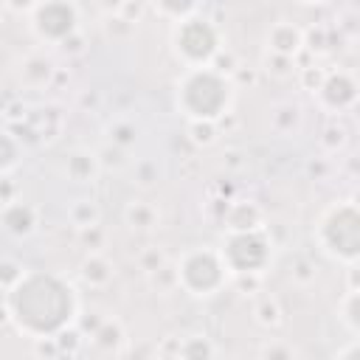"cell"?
<instances>
[{"instance_id":"f1b7e54d","label":"cell","mask_w":360,"mask_h":360,"mask_svg":"<svg viewBox=\"0 0 360 360\" xmlns=\"http://www.w3.org/2000/svg\"><path fill=\"white\" fill-rule=\"evenodd\" d=\"M338 360H357V346H354V343H349V346H346V352H343Z\"/></svg>"},{"instance_id":"cb8c5ba5","label":"cell","mask_w":360,"mask_h":360,"mask_svg":"<svg viewBox=\"0 0 360 360\" xmlns=\"http://www.w3.org/2000/svg\"><path fill=\"white\" fill-rule=\"evenodd\" d=\"M292 68H295V62L287 59V56H278V53H270V56H267V70L276 73V76H290Z\"/></svg>"},{"instance_id":"7402d4cb","label":"cell","mask_w":360,"mask_h":360,"mask_svg":"<svg viewBox=\"0 0 360 360\" xmlns=\"http://www.w3.org/2000/svg\"><path fill=\"white\" fill-rule=\"evenodd\" d=\"M217 138L214 121H191V141L194 143H211Z\"/></svg>"},{"instance_id":"8992f818","label":"cell","mask_w":360,"mask_h":360,"mask_svg":"<svg viewBox=\"0 0 360 360\" xmlns=\"http://www.w3.org/2000/svg\"><path fill=\"white\" fill-rule=\"evenodd\" d=\"M219 256H222L225 270H233L236 276L259 273L267 264V259H270V242L264 239L262 231L231 233Z\"/></svg>"},{"instance_id":"484cf974","label":"cell","mask_w":360,"mask_h":360,"mask_svg":"<svg viewBox=\"0 0 360 360\" xmlns=\"http://www.w3.org/2000/svg\"><path fill=\"white\" fill-rule=\"evenodd\" d=\"M158 267H163V253L160 250H149L146 256H141V270L149 276V273H155Z\"/></svg>"},{"instance_id":"30bf717a","label":"cell","mask_w":360,"mask_h":360,"mask_svg":"<svg viewBox=\"0 0 360 360\" xmlns=\"http://www.w3.org/2000/svg\"><path fill=\"white\" fill-rule=\"evenodd\" d=\"M298 48H301V31L292 22L273 25V31H270V53H278V56L292 59L298 53Z\"/></svg>"},{"instance_id":"ac0fdd59","label":"cell","mask_w":360,"mask_h":360,"mask_svg":"<svg viewBox=\"0 0 360 360\" xmlns=\"http://www.w3.org/2000/svg\"><path fill=\"white\" fill-rule=\"evenodd\" d=\"M278 315H281V309H278L276 298H270V295L259 298V304H256V318H259V323L276 326V323H278Z\"/></svg>"},{"instance_id":"d6986e66","label":"cell","mask_w":360,"mask_h":360,"mask_svg":"<svg viewBox=\"0 0 360 360\" xmlns=\"http://www.w3.org/2000/svg\"><path fill=\"white\" fill-rule=\"evenodd\" d=\"M11 166H17V143L11 135L0 132V172H8Z\"/></svg>"},{"instance_id":"44dd1931","label":"cell","mask_w":360,"mask_h":360,"mask_svg":"<svg viewBox=\"0 0 360 360\" xmlns=\"http://www.w3.org/2000/svg\"><path fill=\"white\" fill-rule=\"evenodd\" d=\"M262 360H295V354H292V349L287 343L270 340V343L262 346Z\"/></svg>"},{"instance_id":"7c38bea8","label":"cell","mask_w":360,"mask_h":360,"mask_svg":"<svg viewBox=\"0 0 360 360\" xmlns=\"http://www.w3.org/2000/svg\"><path fill=\"white\" fill-rule=\"evenodd\" d=\"M82 278H84L87 284H93V287H101V284H107V281L112 278V264H110L104 256L90 253V256L84 259V264H82Z\"/></svg>"},{"instance_id":"8fae6325","label":"cell","mask_w":360,"mask_h":360,"mask_svg":"<svg viewBox=\"0 0 360 360\" xmlns=\"http://www.w3.org/2000/svg\"><path fill=\"white\" fill-rule=\"evenodd\" d=\"M3 225L11 231V233H28L34 228V208L31 205H22V202H8L3 208Z\"/></svg>"},{"instance_id":"83f0119b","label":"cell","mask_w":360,"mask_h":360,"mask_svg":"<svg viewBox=\"0 0 360 360\" xmlns=\"http://www.w3.org/2000/svg\"><path fill=\"white\" fill-rule=\"evenodd\" d=\"M56 346H59V349H68V346L73 349V346H79V335H76V332H62V335L56 338Z\"/></svg>"},{"instance_id":"4fadbf2b","label":"cell","mask_w":360,"mask_h":360,"mask_svg":"<svg viewBox=\"0 0 360 360\" xmlns=\"http://www.w3.org/2000/svg\"><path fill=\"white\" fill-rule=\"evenodd\" d=\"M51 73H53V62L48 56H42V53L28 56L25 65H22V76H25L28 84H45L51 79Z\"/></svg>"},{"instance_id":"52a82bcc","label":"cell","mask_w":360,"mask_h":360,"mask_svg":"<svg viewBox=\"0 0 360 360\" xmlns=\"http://www.w3.org/2000/svg\"><path fill=\"white\" fill-rule=\"evenodd\" d=\"M34 31L48 42H65L76 31V8L68 3L34 6Z\"/></svg>"},{"instance_id":"e0dca14e","label":"cell","mask_w":360,"mask_h":360,"mask_svg":"<svg viewBox=\"0 0 360 360\" xmlns=\"http://www.w3.org/2000/svg\"><path fill=\"white\" fill-rule=\"evenodd\" d=\"M93 169H96V158L87 152H76L68 158V174L73 180H87L93 174Z\"/></svg>"},{"instance_id":"6da1fadb","label":"cell","mask_w":360,"mask_h":360,"mask_svg":"<svg viewBox=\"0 0 360 360\" xmlns=\"http://www.w3.org/2000/svg\"><path fill=\"white\" fill-rule=\"evenodd\" d=\"M8 315L28 335L42 338L59 332L73 315V292L56 276H22L20 284L8 292Z\"/></svg>"},{"instance_id":"277c9868","label":"cell","mask_w":360,"mask_h":360,"mask_svg":"<svg viewBox=\"0 0 360 360\" xmlns=\"http://www.w3.org/2000/svg\"><path fill=\"white\" fill-rule=\"evenodd\" d=\"M177 284H183L194 295H211L225 284V264L222 256L205 248H197L183 256L177 267Z\"/></svg>"},{"instance_id":"ba28073f","label":"cell","mask_w":360,"mask_h":360,"mask_svg":"<svg viewBox=\"0 0 360 360\" xmlns=\"http://www.w3.org/2000/svg\"><path fill=\"white\" fill-rule=\"evenodd\" d=\"M318 90H321L323 104L332 107V110L349 107V104L354 101V96H357V84H354V79H352L349 73H329V76L321 82Z\"/></svg>"},{"instance_id":"d4e9b609","label":"cell","mask_w":360,"mask_h":360,"mask_svg":"<svg viewBox=\"0 0 360 360\" xmlns=\"http://www.w3.org/2000/svg\"><path fill=\"white\" fill-rule=\"evenodd\" d=\"M110 138H112L115 146H127V143L135 141V127H129V124H115V127L110 129Z\"/></svg>"},{"instance_id":"ffe728a7","label":"cell","mask_w":360,"mask_h":360,"mask_svg":"<svg viewBox=\"0 0 360 360\" xmlns=\"http://www.w3.org/2000/svg\"><path fill=\"white\" fill-rule=\"evenodd\" d=\"M22 276H25V273H22V267H20L17 262H0V287L11 290V287L20 284Z\"/></svg>"},{"instance_id":"603a6c76","label":"cell","mask_w":360,"mask_h":360,"mask_svg":"<svg viewBox=\"0 0 360 360\" xmlns=\"http://www.w3.org/2000/svg\"><path fill=\"white\" fill-rule=\"evenodd\" d=\"M70 217H73V222H76L79 228H90V225H96V208H93L90 202L76 205V208L70 211Z\"/></svg>"},{"instance_id":"3957f363","label":"cell","mask_w":360,"mask_h":360,"mask_svg":"<svg viewBox=\"0 0 360 360\" xmlns=\"http://www.w3.org/2000/svg\"><path fill=\"white\" fill-rule=\"evenodd\" d=\"M318 236H321V245L332 256L354 262L357 245H360V219H357L354 202H343V205L329 208L318 225Z\"/></svg>"},{"instance_id":"2e32d148","label":"cell","mask_w":360,"mask_h":360,"mask_svg":"<svg viewBox=\"0 0 360 360\" xmlns=\"http://www.w3.org/2000/svg\"><path fill=\"white\" fill-rule=\"evenodd\" d=\"M93 340L101 346V349H118L121 340H124V332L115 321H101V326L93 332Z\"/></svg>"},{"instance_id":"9a60e30c","label":"cell","mask_w":360,"mask_h":360,"mask_svg":"<svg viewBox=\"0 0 360 360\" xmlns=\"http://www.w3.org/2000/svg\"><path fill=\"white\" fill-rule=\"evenodd\" d=\"M180 360H214V346L202 335H191L180 343Z\"/></svg>"},{"instance_id":"9c48e42d","label":"cell","mask_w":360,"mask_h":360,"mask_svg":"<svg viewBox=\"0 0 360 360\" xmlns=\"http://www.w3.org/2000/svg\"><path fill=\"white\" fill-rule=\"evenodd\" d=\"M225 225L231 233H242V231H259L262 225V211L256 202H233L228 211H225Z\"/></svg>"},{"instance_id":"4316f807","label":"cell","mask_w":360,"mask_h":360,"mask_svg":"<svg viewBox=\"0 0 360 360\" xmlns=\"http://www.w3.org/2000/svg\"><path fill=\"white\" fill-rule=\"evenodd\" d=\"M354 307H357V292H352L349 295V301H346V323L352 326V329H357V315H354Z\"/></svg>"},{"instance_id":"5b68a950","label":"cell","mask_w":360,"mask_h":360,"mask_svg":"<svg viewBox=\"0 0 360 360\" xmlns=\"http://www.w3.org/2000/svg\"><path fill=\"white\" fill-rule=\"evenodd\" d=\"M174 48L191 68H200L219 53V34L208 20L186 17L174 31Z\"/></svg>"},{"instance_id":"5bb4252c","label":"cell","mask_w":360,"mask_h":360,"mask_svg":"<svg viewBox=\"0 0 360 360\" xmlns=\"http://www.w3.org/2000/svg\"><path fill=\"white\" fill-rule=\"evenodd\" d=\"M127 222L132 225V228H138V231H149V228H155L158 225V211H155V205H149V202H129V208H127Z\"/></svg>"},{"instance_id":"7a4b0ae2","label":"cell","mask_w":360,"mask_h":360,"mask_svg":"<svg viewBox=\"0 0 360 360\" xmlns=\"http://www.w3.org/2000/svg\"><path fill=\"white\" fill-rule=\"evenodd\" d=\"M177 101L191 121H214L228 110L231 87L214 68H191L180 82Z\"/></svg>"}]
</instances>
